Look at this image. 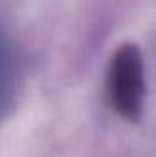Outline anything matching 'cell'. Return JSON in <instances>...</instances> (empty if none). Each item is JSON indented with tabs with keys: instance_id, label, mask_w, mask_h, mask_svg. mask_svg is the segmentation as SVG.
Masks as SVG:
<instances>
[{
	"instance_id": "cell-1",
	"label": "cell",
	"mask_w": 156,
	"mask_h": 157,
	"mask_svg": "<svg viewBox=\"0 0 156 157\" xmlns=\"http://www.w3.org/2000/svg\"><path fill=\"white\" fill-rule=\"evenodd\" d=\"M109 93L112 106L123 117L136 121L143 104V60L136 46L125 44L117 49L110 62Z\"/></svg>"
}]
</instances>
